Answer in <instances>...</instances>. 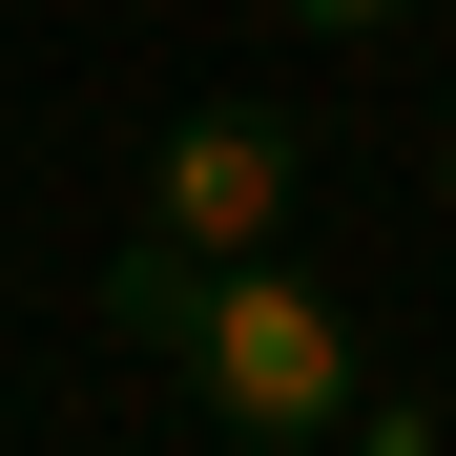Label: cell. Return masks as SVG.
<instances>
[{"label":"cell","mask_w":456,"mask_h":456,"mask_svg":"<svg viewBox=\"0 0 456 456\" xmlns=\"http://www.w3.org/2000/svg\"><path fill=\"white\" fill-rule=\"evenodd\" d=\"M145 228H167V249H270L290 228V125L270 104H187L145 145Z\"/></svg>","instance_id":"cell-2"},{"label":"cell","mask_w":456,"mask_h":456,"mask_svg":"<svg viewBox=\"0 0 456 456\" xmlns=\"http://www.w3.org/2000/svg\"><path fill=\"white\" fill-rule=\"evenodd\" d=\"M104 312L187 373V415L228 436V456H312V436H353V395H373V353H353V312L332 290H290L270 249H104Z\"/></svg>","instance_id":"cell-1"},{"label":"cell","mask_w":456,"mask_h":456,"mask_svg":"<svg viewBox=\"0 0 456 456\" xmlns=\"http://www.w3.org/2000/svg\"><path fill=\"white\" fill-rule=\"evenodd\" d=\"M353 456H436V415L415 395H353Z\"/></svg>","instance_id":"cell-3"},{"label":"cell","mask_w":456,"mask_h":456,"mask_svg":"<svg viewBox=\"0 0 456 456\" xmlns=\"http://www.w3.org/2000/svg\"><path fill=\"white\" fill-rule=\"evenodd\" d=\"M436 228H456V125H436Z\"/></svg>","instance_id":"cell-5"},{"label":"cell","mask_w":456,"mask_h":456,"mask_svg":"<svg viewBox=\"0 0 456 456\" xmlns=\"http://www.w3.org/2000/svg\"><path fill=\"white\" fill-rule=\"evenodd\" d=\"M290 21H312V42H395L415 0H290Z\"/></svg>","instance_id":"cell-4"}]
</instances>
